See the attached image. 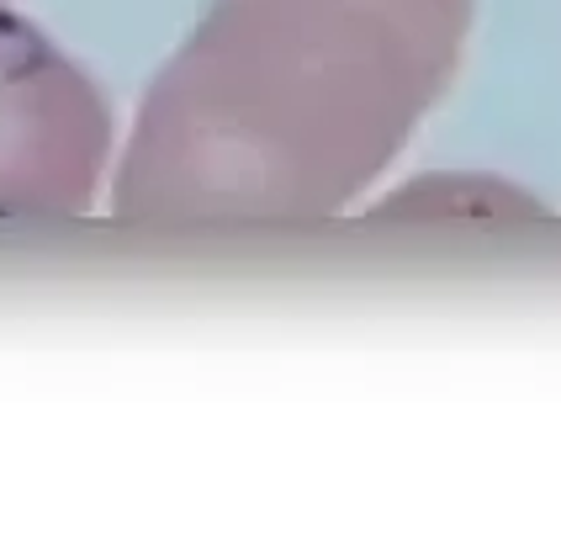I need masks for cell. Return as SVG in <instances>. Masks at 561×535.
Here are the masks:
<instances>
[{"mask_svg": "<svg viewBox=\"0 0 561 535\" xmlns=\"http://www.w3.org/2000/svg\"><path fill=\"white\" fill-rule=\"evenodd\" d=\"M467 32L471 0H213L138 101L112 207L329 218L403 155Z\"/></svg>", "mask_w": 561, "mask_h": 535, "instance_id": "cell-1", "label": "cell"}, {"mask_svg": "<svg viewBox=\"0 0 561 535\" xmlns=\"http://www.w3.org/2000/svg\"><path fill=\"white\" fill-rule=\"evenodd\" d=\"M106 159V95L37 22L0 0V218L85 213Z\"/></svg>", "mask_w": 561, "mask_h": 535, "instance_id": "cell-2", "label": "cell"}, {"mask_svg": "<svg viewBox=\"0 0 561 535\" xmlns=\"http://www.w3.org/2000/svg\"><path fill=\"white\" fill-rule=\"evenodd\" d=\"M381 213H540V202L493 175H430L419 186L392 191Z\"/></svg>", "mask_w": 561, "mask_h": 535, "instance_id": "cell-3", "label": "cell"}]
</instances>
